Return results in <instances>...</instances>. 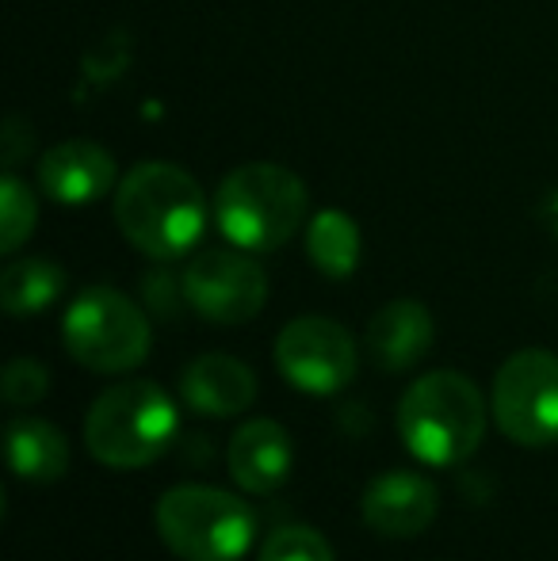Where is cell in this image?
<instances>
[{
	"label": "cell",
	"mask_w": 558,
	"mask_h": 561,
	"mask_svg": "<svg viewBox=\"0 0 558 561\" xmlns=\"http://www.w3.org/2000/svg\"><path fill=\"white\" fill-rule=\"evenodd\" d=\"M115 226L146 256L180 260L207 229V195L180 164L141 161L115 187Z\"/></svg>",
	"instance_id": "cell-1"
},
{
	"label": "cell",
	"mask_w": 558,
	"mask_h": 561,
	"mask_svg": "<svg viewBox=\"0 0 558 561\" xmlns=\"http://www.w3.org/2000/svg\"><path fill=\"white\" fill-rule=\"evenodd\" d=\"M398 436L424 466H459L482 447L486 398L459 370H429L398 401Z\"/></svg>",
	"instance_id": "cell-2"
},
{
	"label": "cell",
	"mask_w": 558,
	"mask_h": 561,
	"mask_svg": "<svg viewBox=\"0 0 558 561\" xmlns=\"http://www.w3.org/2000/svg\"><path fill=\"white\" fill-rule=\"evenodd\" d=\"M310 195L291 169L272 161H249L234 169L215 192V226L246 252L283 249L306 226Z\"/></svg>",
	"instance_id": "cell-3"
},
{
	"label": "cell",
	"mask_w": 558,
	"mask_h": 561,
	"mask_svg": "<svg viewBox=\"0 0 558 561\" xmlns=\"http://www.w3.org/2000/svg\"><path fill=\"white\" fill-rule=\"evenodd\" d=\"M180 428L176 401L157 382L107 386L84 416V447L112 470H141L172 447Z\"/></svg>",
	"instance_id": "cell-4"
},
{
	"label": "cell",
	"mask_w": 558,
	"mask_h": 561,
	"mask_svg": "<svg viewBox=\"0 0 558 561\" xmlns=\"http://www.w3.org/2000/svg\"><path fill=\"white\" fill-rule=\"evenodd\" d=\"M157 535L180 561H241L257 519L241 496L215 485H176L153 508Z\"/></svg>",
	"instance_id": "cell-5"
},
{
	"label": "cell",
	"mask_w": 558,
	"mask_h": 561,
	"mask_svg": "<svg viewBox=\"0 0 558 561\" xmlns=\"http://www.w3.org/2000/svg\"><path fill=\"white\" fill-rule=\"evenodd\" d=\"M61 340L81 367L100 375H123L146 363L153 329L127 295L112 287H89L69 302L61 318Z\"/></svg>",
	"instance_id": "cell-6"
},
{
	"label": "cell",
	"mask_w": 558,
	"mask_h": 561,
	"mask_svg": "<svg viewBox=\"0 0 558 561\" xmlns=\"http://www.w3.org/2000/svg\"><path fill=\"white\" fill-rule=\"evenodd\" d=\"M490 409L498 428L521 447L558 444V355L524 347L501 363Z\"/></svg>",
	"instance_id": "cell-7"
},
{
	"label": "cell",
	"mask_w": 558,
	"mask_h": 561,
	"mask_svg": "<svg viewBox=\"0 0 558 561\" xmlns=\"http://www.w3.org/2000/svg\"><path fill=\"white\" fill-rule=\"evenodd\" d=\"M184 302L215 325H246L269 302V275L246 249H207L184 267Z\"/></svg>",
	"instance_id": "cell-8"
},
{
	"label": "cell",
	"mask_w": 558,
	"mask_h": 561,
	"mask_svg": "<svg viewBox=\"0 0 558 561\" xmlns=\"http://www.w3.org/2000/svg\"><path fill=\"white\" fill-rule=\"evenodd\" d=\"M276 367L295 390L333 398L356 378V340L333 318H295L276 336Z\"/></svg>",
	"instance_id": "cell-9"
},
{
	"label": "cell",
	"mask_w": 558,
	"mask_h": 561,
	"mask_svg": "<svg viewBox=\"0 0 558 561\" xmlns=\"http://www.w3.org/2000/svg\"><path fill=\"white\" fill-rule=\"evenodd\" d=\"M440 512V493L429 478L413 470H387L364 489L360 516L383 539H413L429 531Z\"/></svg>",
	"instance_id": "cell-10"
},
{
	"label": "cell",
	"mask_w": 558,
	"mask_h": 561,
	"mask_svg": "<svg viewBox=\"0 0 558 561\" xmlns=\"http://www.w3.org/2000/svg\"><path fill=\"white\" fill-rule=\"evenodd\" d=\"M38 187L54 203L84 207L119 187V169H115V157L96 141H61L38 161Z\"/></svg>",
	"instance_id": "cell-11"
},
{
	"label": "cell",
	"mask_w": 558,
	"mask_h": 561,
	"mask_svg": "<svg viewBox=\"0 0 558 561\" xmlns=\"http://www.w3.org/2000/svg\"><path fill=\"white\" fill-rule=\"evenodd\" d=\"M180 398L200 416H241L257 401V375L226 352H203L180 370Z\"/></svg>",
	"instance_id": "cell-12"
},
{
	"label": "cell",
	"mask_w": 558,
	"mask_h": 561,
	"mask_svg": "<svg viewBox=\"0 0 558 561\" xmlns=\"http://www.w3.org/2000/svg\"><path fill=\"white\" fill-rule=\"evenodd\" d=\"M226 466H230V478L246 493H276L283 481L291 478V466H295V447H291L287 428L276 421H264V416L261 421H246L234 432L230 450H226Z\"/></svg>",
	"instance_id": "cell-13"
},
{
	"label": "cell",
	"mask_w": 558,
	"mask_h": 561,
	"mask_svg": "<svg viewBox=\"0 0 558 561\" xmlns=\"http://www.w3.org/2000/svg\"><path fill=\"white\" fill-rule=\"evenodd\" d=\"M432 336H436V325H432L429 306H421L418 298H395L367 321V359L379 370L398 375V370L418 367L432 347Z\"/></svg>",
	"instance_id": "cell-14"
},
{
	"label": "cell",
	"mask_w": 558,
	"mask_h": 561,
	"mask_svg": "<svg viewBox=\"0 0 558 561\" xmlns=\"http://www.w3.org/2000/svg\"><path fill=\"white\" fill-rule=\"evenodd\" d=\"M8 462L12 473L35 485H54L69 470V444L54 424L38 416H12L8 421Z\"/></svg>",
	"instance_id": "cell-15"
},
{
	"label": "cell",
	"mask_w": 558,
	"mask_h": 561,
	"mask_svg": "<svg viewBox=\"0 0 558 561\" xmlns=\"http://www.w3.org/2000/svg\"><path fill=\"white\" fill-rule=\"evenodd\" d=\"M66 290V272L54 260L27 256L15 260L0 275V302L12 318H27V313H43L54 306Z\"/></svg>",
	"instance_id": "cell-16"
},
{
	"label": "cell",
	"mask_w": 558,
	"mask_h": 561,
	"mask_svg": "<svg viewBox=\"0 0 558 561\" xmlns=\"http://www.w3.org/2000/svg\"><path fill=\"white\" fill-rule=\"evenodd\" d=\"M306 256L326 279H349L360 267V226L344 210H321L306 226Z\"/></svg>",
	"instance_id": "cell-17"
},
{
	"label": "cell",
	"mask_w": 558,
	"mask_h": 561,
	"mask_svg": "<svg viewBox=\"0 0 558 561\" xmlns=\"http://www.w3.org/2000/svg\"><path fill=\"white\" fill-rule=\"evenodd\" d=\"M35 218H38V207H35L31 187L23 184L20 176L4 172V180H0V249L4 252L20 249L31 237V229H35Z\"/></svg>",
	"instance_id": "cell-18"
},
{
	"label": "cell",
	"mask_w": 558,
	"mask_h": 561,
	"mask_svg": "<svg viewBox=\"0 0 558 561\" xmlns=\"http://www.w3.org/2000/svg\"><path fill=\"white\" fill-rule=\"evenodd\" d=\"M261 561H337L326 535L306 524H283L264 539Z\"/></svg>",
	"instance_id": "cell-19"
},
{
	"label": "cell",
	"mask_w": 558,
	"mask_h": 561,
	"mask_svg": "<svg viewBox=\"0 0 558 561\" xmlns=\"http://www.w3.org/2000/svg\"><path fill=\"white\" fill-rule=\"evenodd\" d=\"M50 393V375L38 359H12L4 367V398L8 405L27 409Z\"/></svg>",
	"instance_id": "cell-20"
}]
</instances>
